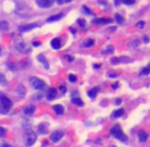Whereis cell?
Instances as JSON below:
<instances>
[{
	"label": "cell",
	"instance_id": "cell-1",
	"mask_svg": "<svg viewBox=\"0 0 150 147\" xmlns=\"http://www.w3.org/2000/svg\"><path fill=\"white\" fill-rule=\"evenodd\" d=\"M110 134L112 135L113 137H115L118 140L122 141V142H126V141L128 140V137H127V135L123 132L122 127H121L120 125H115L114 127L111 128Z\"/></svg>",
	"mask_w": 150,
	"mask_h": 147
},
{
	"label": "cell",
	"instance_id": "cell-2",
	"mask_svg": "<svg viewBox=\"0 0 150 147\" xmlns=\"http://www.w3.org/2000/svg\"><path fill=\"white\" fill-rule=\"evenodd\" d=\"M12 106V102L3 94H0V110L2 113H7Z\"/></svg>",
	"mask_w": 150,
	"mask_h": 147
},
{
	"label": "cell",
	"instance_id": "cell-3",
	"mask_svg": "<svg viewBox=\"0 0 150 147\" xmlns=\"http://www.w3.org/2000/svg\"><path fill=\"white\" fill-rule=\"evenodd\" d=\"M30 82H31V85H32V87L35 89V90H37V91L45 90L46 84L42 80H40L39 78H37V77H31V78H30Z\"/></svg>",
	"mask_w": 150,
	"mask_h": 147
},
{
	"label": "cell",
	"instance_id": "cell-4",
	"mask_svg": "<svg viewBox=\"0 0 150 147\" xmlns=\"http://www.w3.org/2000/svg\"><path fill=\"white\" fill-rule=\"evenodd\" d=\"M37 140V135L32 130H28L25 134V143L27 146H32Z\"/></svg>",
	"mask_w": 150,
	"mask_h": 147
},
{
	"label": "cell",
	"instance_id": "cell-5",
	"mask_svg": "<svg viewBox=\"0 0 150 147\" xmlns=\"http://www.w3.org/2000/svg\"><path fill=\"white\" fill-rule=\"evenodd\" d=\"M36 3L40 8H48L54 3V0H36Z\"/></svg>",
	"mask_w": 150,
	"mask_h": 147
},
{
	"label": "cell",
	"instance_id": "cell-6",
	"mask_svg": "<svg viewBox=\"0 0 150 147\" xmlns=\"http://www.w3.org/2000/svg\"><path fill=\"white\" fill-rule=\"evenodd\" d=\"M63 135H64V133H63L62 131H55V132H53L52 134H51L50 139H51V141H52L53 143H56L58 142L60 139H62Z\"/></svg>",
	"mask_w": 150,
	"mask_h": 147
},
{
	"label": "cell",
	"instance_id": "cell-7",
	"mask_svg": "<svg viewBox=\"0 0 150 147\" xmlns=\"http://www.w3.org/2000/svg\"><path fill=\"white\" fill-rule=\"evenodd\" d=\"M38 25L37 24H29V25H22V26L18 27V31L21 33H26L29 32V31L33 30V29H35Z\"/></svg>",
	"mask_w": 150,
	"mask_h": 147
},
{
	"label": "cell",
	"instance_id": "cell-8",
	"mask_svg": "<svg viewBox=\"0 0 150 147\" xmlns=\"http://www.w3.org/2000/svg\"><path fill=\"white\" fill-rule=\"evenodd\" d=\"M15 48L18 50L22 53H25V52L28 51V47H27V44L25 43L24 41H16L15 42Z\"/></svg>",
	"mask_w": 150,
	"mask_h": 147
},
{
	"label": "cell",
	"instance_id": "cell-9",
	"mask_svg": "<svg viewBox=\"0 0 150 147\" xmlns=\"http://www.w3.org/2000/svg\"><path fill=\"white\" fill-rule=\"evenodd\" d=\"M35 110H36V106L33 105V104H30V105L26 106L24 108V113L26 115H32L33 113H35Z\"/></svg>",
	"mask_w": 150,
	"mask_h": 147
},
{
	"label": "cell",
	"instance_id": "cell-10",
	"mask_svg": "<svg viewBox=\"0 0 150 147\" xmlns=\"http://www.w3.org/2000/svg\"><path fill=\"white\" fill-rule=\"evenodd\" d=\"M56 95H57V91L55 90L54 88L49 89V91H48V93H47V99L48 100L55 99V98H56Z\"/></svg>",
	"mask_w": 150,
	"mask_h": 147
},
{
	"label": "cell",
	"instance_id": "cell-11",
	"mask_svg": "<svg viewBox=\"0 0 150 147\" xmlns=\"http://www.w3.org/2000/svg\"><path fill=\"white\" fill-rule=\"evenodd\" d=\"M51 47L55 50H58L59 48L61 47L60 39H59V38H54V39L51 41Z\"/></svg>",
	"mask_w": 150,
	"mask_h": 147
},
{
	"label": "cell",
	"instance_id": "cell-12",
	"mask_svg": "<svg viewBox=\"0 0 150 147\" xmlns=\"http://www.w3.org/2000/svg\"><path fill=\"white\" fill-rule=\"evenodd\" d=\"M138 138H139L140 142H145V141L148 139V134L145 132V131L141 130V131H139V133H138Z\"/></svg>",
	"mask_w": 150,
	"mask_h": 147
},
{
	"label": "cell",
	"instance_id": "cell-13",
	"mask_svg": "<svg viewBox=\"0 0 150 147\" xmlns=\"http://www.w3.org/2000/svg\"><path fill=\"white\" fill-rule=\"evenodd\" d=\"M38 60H39L40 63H41L42 65H44V67H45L46 69H49V63H48V61L46 60V58L44 57V55H42V54H39V55H38Z\"/></svg>",
	"mask_w": 150,
	"mask_h": 147
},
{
	"label": "cell",
	"instance_id": "cell-14",
	"mask_svg": "<svg viewBox=\"0 0 150 147\" xmlns=\"http://www.w3.org/2000/svg\"><path fill=\"white\" fill-rule=\"evenodd\" d=\"M63 16V13H59V14H55V15H52V16L48 17L46 22L47 23H51V22H56V21H59L61 17Z\"/></svg>",
	"mask_w": 150,
	"mask_h": 147
},
{
	"label": "cell",
	"instance_id": "cell-15",
	"mask_svg": "<svg viewBox=\"0 0 150 147\" xmlns=\"http://www.w3.org/2000/svg\"><path fill=\"white\" fill-rule=\"evenodd\" d=\"M123 115H125V109L124 108H120V109L114 110V111H113L111 117H112V119H116V117H122Z\"/></svg>",
	"mask_w": 150,
	"mask_h": 147
},
{
	"label": "cell",
	"instance_id": "cell-16",
	"mask_svg": "<svg viewBox=\"0 0 150 147\" xmlns=\"http://www.w3.org/2000/svg\"><path fill=\"white\" fill-rule=\"evenodd\" d=\"M38 130H39V133L42 135L47 134V125L45 123H41L39 126H38Z\"/></svg>",
	"mask_w": 150,
	"mask_h": 147
},
{
	"label": "cell",
	"instance_id": "cell-17",
	"mask_svg": "<svg viewBox=\"0 0 150 147\" xmlns=\"http://www.w3.org/2000/svg\"><path fill=\"white\" fill-rule=\"evenodd\" d=\"M99 87H95V88L91 89V90L88 92V96H89L91 99H93V98L96 97V95H97V93L99 92Z\"/></svg>",
	"mask_w": 150,
	"mask_h": 147
},
{
	"label": "cell",
	"instance_id": "cell-18",
	"mask_svg": "<svg viewBox=\"0 0 150 147\" xmlns=\"http://www.w3.org/2000/svg\"><path fill=\"white\" fill-rule=\"evenodd\" d=\"M16 93H18V95L20 96L21 98H23L26 95V89H25V87L23 86V85H20V86L16 88Z\"/></svg>",
	"mask_w": 150,
	"mask_h": 147
},
{
	"label": "cell",
	"instance_id": "cell-19",
	"mask_svg": "<svg viewBox=\"0 0 150 147\" xmlns=\"http://www.w3.org/2000/svg\"><path fill=\"white\" fill-rule=\"evenodd\" d=\"M53 109H54V111L56 113V115H63V111H64V108H63L62 105H60V104H56V105L53 106Z\"/></svg>",
	"mask_w": 150,
	"mask_h": 147
},
{
	"label": "cell",
	"instance_id": "cell-20",
	"mask_svg": "<svg viewBox=\"0 0 150 147\" xmlns=\"http://www.w3.org/2000/svg\"><path fill=\"white\" fill-rule=\"evenodd\" d=\"M111 20H106V19H96V20H93V24L96 25H104V24H108L110 23Z\"/></svg>",
	"mask_w": 150,
	"mask_h": 147
},
{
	"label": "cell",
	"instance_id": "cell-21",
	"mask_svg": "<svg viewBox=\"0 0 150 147\" xmlns=\"http://www.w3.org/2000/svg\"><path fill=\"white\" fill-rule=\"evenodd\" d=\"M150 74V63L147 65V67H145V69H143L141 71H140V76H148Z\"/></svg>",
	"mask_w": 150,
	"mask_h": 147
},
{
	"label": "cell",
	"instance_id": "cell-22",
	"mask_svg": "<svg viewBox=\"0 0 150 147\" xmlns=\"http://www.w3.org/2000/svg\"><path fill=\"white\" fill-rule=\"evenodd\" d=\"M72 102L74 104H76V105H78V106H83V105H84V102H83V100L81 99V98H79V97L73 98Z\"/></svg>",
	"mask_w": 150,
	"mask_h": 147
},
{
	"label": "cell",
	"instance_id": "cell-23",
	"mask_svg": "<svg viewBox=\"0 0 150 147\" xmlns=\"http://www.w3.org/2000/svg\"><path fill=\"white\" fill-rule=\"evenodd\" d=\"M0 84L3 85V86H5V85L7 84L6 78H5L4 75H3V74H1V73H0Z\"/></svg>",
	"mask_w": 150,
	"mask_h": 147
},
{
	"label": "cell",
	"instance_id": "cell-24",
	"mask_svg": "<svg viewBox=\"0 0 150 147\" xmlns=\"http://www.w3.org/2000/svg\"><path fill=\"white\" fill-rule=\"evenodd\" d=\"M0 29L1 30H3V31H5V30H7L8 29V23L7 22H1L0 23Z\"/></svg>",
	"mask_w": 150,
	"mask_h": 147
},
{
	"label": "cell",
	"instance_id": "cell-25",
	"mask_svg": "<svg viewBox=\"0 0 150 147\" xmlns=\"http://www.w3.org/2000/svg\"><path fill=\"white\" fill-rule=\"evenodd\" d=\"M122 2L126 5H132L135 3V0H122Z\"/></svg>",
	"mask_w": 150,
	"mask_h": 147
},
{
	"label": "cell",
	"instance_id": "cell-26",
	"mask_svg": "<svg viewBox=\"0 0 150 147\" xmlns=\"http://www.w3.org/2000/svg\"><path fill=\"white\" fill-rule=\"evenodd\" d=\"M93 45H94V40H88L84 46H85V47H91V46Z\"/></svg>",
	"mask_w": 150,
	"mask_h": 147
},
{
	"label": "cell",
	"instance_id": "cell-27",
	"mask_svg": "<svg viewBox=\"0 0 150 147\" xmlns=\"http://www.w3.org/2000/svg\"><path fill=\"white\" fill-rule=\"evenodd\" d=\"M115 19H116V22H118V24H122V23L124 22V19H123L122 15H120V14L115 15Z\"/></svg>",
	"mask_w": 150,
	"mask_h": 147
},
{
	"label": "cell",
	"instance_id": "cell-28",
	"mask_svg": "<svg viewBox=\"0 0 150 147\" xmlns=\"http://www.w3.org/2000/svg\"><path fill=\"white\" fill-rule=\"evenodd\" d=\"M68 80H70V82H72V83H75L77 81V78H76V76H74V75H68Z\"/></svg>",
	"mask_w": 150,
	"mask_h": 147
},
{
	"label": "cell",
	"instance_id": "cell-29",
	"mask_svg": "<svg viewBox=\"0 0 150 147\" xmlns=\"http://www.w3.org/2000/svg\"><path fill=\"white\" fill-rule=\"evenodd\" d=\"M59 89H60L61 93H65V92H66V87H65L64 85H61V86L59 87Z\"/></svg>",
	"mask_w": 150,
	"mask_h": 147
},
{
	"label": "cell",
	"instance_id": "cell-30",
	"mask_svg": "<svg viewBox=\"0 0 150 147\" xmlns=\"http://www.w3.org/2000/svg\"><path fill=\"white\" fill-rule=\"evenodd\" d=\"M144 25H145V23H144L143 21H141V22H139V23H138L137 27H138V28H140V29H141V28H143V27H144Z\"/></svg>",
	"mask_w": 150,
	"mask_h": 147
},
{
	"label": "cell",
	"instance_id": "cell-31",
	"mask_svg": "<svg viewBox=\"0 0 150 147\" xmlns=\"http://www.w3.org/2000/svg\"><path fill=\"white\" fill-rule=\"evenodd\" d=\"M78 23H79V24H81L80 26H82V27H84V26H85V21H83V20H79V21H78Z\"/></svg>",
	"mask_w": 150,
	"mask_h": 147
},
{
	"label": "cell",
	"instance_id": "cell-32",
	"mask_svg": "<svg viewBox=\"0 0 150 147\" xmlns=\"http://www.w3.org/2000/svg\"><path fill=\"white\" fill-rule=\"evenodd\" d=\"M4 134H5V130L3 129V128L0 127V135H1V136H3Z\"/></svg>",
	"mask_w": 150,
	"mask_h": 147
},
{
	"label": "cell",
	"instance_id": "cell-33",
	"mask_svg": "<svg viewBox=\"0 0 150 147\" xmlns=\"http://www.w3.org/2000/svg\"><path fill=\"white\" fill-rule=\"evenodd\" d=\"M1 147H12L10 144H7V143H4V144L1 145Z\"/></svg>",
	"mask_w": 150,
	"mask_h": 147
},
{
	"label": "cell",
	"instance_id": "cell-34",
	"mask_svg": "<svg viewBox=\"0 0 150 147\" xmlns=\"http://www.w3.org/2000/svg\"><path fill=\"white\" fill-rule=\"evenodd\" d=\"M63 1H64V0H56V2L58 3V4H62Z\"/></svg>",
	"mask_w": 150,
	"mask_h": 147
},
{
	"label": "cell",
	"instance_id": "cell-35",
	"mask_svg": "<svg viewBox=\"0 0 150 147\" xmlns=\"http://www.w3.org/2000/svg\"><path fill=\"white\" fill-rule=\"evenodd\" d=\"M121 102H122V100H121V99H118V100H116V104H120Z\"/></svg>",
	"mask_w": 150,
	"mask_h": 147
},
{
	"label": "cell",
	"instance_id": "cell-36",
	"mask_svg": "<svg viewBox=\"0 0 150 147\" xmlns=\"http://www.w3.org/2000/svg\"><path fill=\"white\" fill-rule=\"evenodd\" d=\"M94 67H96V69H98V67H100V65H94Z\"/></svg>",
	"mask_w": 150,
	"mask_h": 147
},
{
	"label": "cell",
	"instance_id": "cell-37",
	"mask_svg": "<svg viewBox=\"0 0 150 147\" xmlns=\"http://www.w3.org/2000/svg\"><path fill=\"white\" fill-rule=\"evenodd\" d=\"M71 1H72V0H65V2H68V3L71 2Z\"/></svg>",
	"mask_w": 150,
	"mask_h": 147
},
{
	"label": "cell",
	"instance_id": "cell-38",
	"mask_svg": "<svg viewBox=\"0 0 150 147\" xmlns=\"http://www.w3.org/2000/svg\"><path fill=\"white\" fill-rule=\"evenodd\" d=\"M0 53H1V47H0Z\"/></svg>",
	"mask_w": 150,
	"mask_h": 147
}]
</instances>
